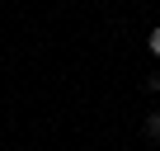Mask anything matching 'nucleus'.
<instances>
[{"label": "nucleus", "mask_w": 160, "mask_h": 151, "mask_svg": "<svg viewBox=\"0 0 160 151\" xmlns=\"http://www.w3.org/2000/svg\"><path fill=\"white\" fill-rule=\"evenodd\" d=\"M146 137H155V142H160V109H155V113L146 118Z\"/></svg>", "instance_id": "1"}, {"label": "nucleus", "mask_w": 160, "mask_h": 151, "mask_svg": "<svg viewBox=\"0 0 160 151\" xmlns=\"http://www.w3.org/2000/svg\"><path fill=\"white\" fill-rule=\"evenodd\" d=\"M146 47H151V52H155V61H160V24L151 29V43H146Z\"/></svg>", "instance_id": "2"}, {"label": "nucleus", "mask_w": 160, "mask_h": 151, "mask_svg": "<svg viewBox=\"0 0 160 151\" xmlns=\"http://www.w3.org/2000/svg\"><path fill=\"white\" fill-rule=\"evenodd\" d=\"M146 90H151V95H160V71H155L151 81H146Z\"/></svg>", "instance_id": "3"}]
</instances>
